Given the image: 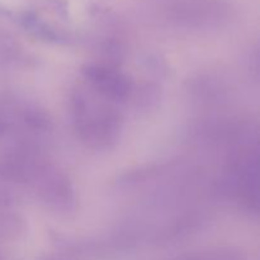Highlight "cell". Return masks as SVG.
<instances>
[{
  "instance_id": "6da1fadb",
  "label": "cell",
  "mask_w": 260,
  "mask_h": 260,
  "mask_svg": "<svg viewBox=\"0 0 260 260\" xmlns=\"http://www.w3.org/2000/svg\"><path fill=\"white\" fill-rule=\"evenodd\" d=\"M86 76L90 79L89 81L95 86L96 90L104 94L107 98L109 96L112 99H121L128 91L126 78L111 69L101 68V66L88 68Z\"/></svg>"
},
{
  "instance_id": "7a4b0ae2",
  "label": "cell",
  "mask_w": 260,
  "mask_h": 260,
  "mask_svg": "<svg viewBox=\"0 0 260 260\" xmlns=\"http://www.w3.org/2000/svg\"><path fill=\"white\" fill-rule=\"evenodd\" d=\"M178 260H241L240 256L231 251H205V253H197L193 255H188L185 258Z\"/></svg>"
},
{
  "instance_id": "3957f363",
  "label": "cell",
  "mask_w": 260,
  "mask_h": 260,
  "mask_svg": "<svg viewBox=\"0 0 260 260\" xmlns=\"http://www.w3.org/2000/svg\"><path fill=\"white\" fill-rule=\"evenodd\" d=\"M3 129H4V126H3V123H2V122H0V134H2V132H3Z\"/></svg>"
}]
</instances>
